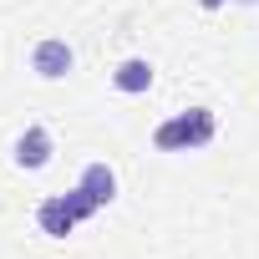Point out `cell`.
Listing matches in <instances>:
<instances>
[{
	"mask_svg": "<svg viewBox=\"0 0 259 259\" xmlns=\"http://www.w3.org/2000/svg\"><path fill=\"white\" fill-rule=\"evenodd\" d=\"M213 133H219L213 112L208 107H188V112L168 117L158 133H153V148H163V153H193V148H208Z\"/></svg>",
	"mask_w": 259,
	"mask_h": 259,
	"instance_id": "1",
	"label": "cell"
},
{
	"mask_svg": "<svg viewBox=\"0 0 259 259\" xmlns=\"http://www.w3.org/2000/svg\"><path fill=\"white\" fill-rule=\"evenodd\" d=\"M71 66H76V51H71L61 36H46V41H36V51H31V71H36L41 81H61Z\"/></svg>",
	"mask_w": 259,
	"mask_h": 259,
	"instance_id": "2",
	"label": "cell"
},
{
	"mask_svg": "<svg viewBox=\"0 0 259 259\" xmlns=\"http://www.w3.org/2000/svg\"><path fill=\"white\" fill-rule=\"evenodd\" d=\"M36 224H41V234H46V239H66V234H71L81 219H76V208L66 203V193H51V198H41Z\"/></svg>",
	"mask_w": 259,
	"mask_h": 259,
	"instance_id": "3",
	"label": "cell"
},
{
	"mask_svg": "<svg viewBox=\"0 0 259 259\" xmlns=\"http://www.w3.org/2000/svg\"><path fill=\"white\" fill-rule=\"evenodd\" d=\"M51 153H56V148H51V133H46L41 122H31L26 133L16 138V163H21L26 173H36V168H46V163H51Z\"/></svg>",
	"mask_w": 259,
	"mask_h": 259,
	"instance_id": "4",
	"label": "cell"
},
{
	"mask_svg": "<svg viewBox=\"0 0 259 259\" xmlns=\"http://www.w3.org/2000/svg\"><path fill=\"white\" fill-rule=\"evenodd\" d=\"M76 188H87V198L97 203V208H107L112 198H117V173L107 168V163H87L81 168V183Z\"/></svg>",
	"mask_w": 259,
	"mask_h": 259,
	"instance_id": "5",
	"label": "cell"
},
{
	"mask_svg": "<svg viewBox=\"0 0 259 259\" xmlns=\"http://www.w3.org/2000/svg\"><path fill=\"white\" fill-rule=\"evenodd\" d=\"M112 87H117V92H127V97H143V92L153 87V66H148L143 56H127V61L112 71Z\"/></svg>",
	"mask_w": 259,
	"mask_h": 259,
	"instance_id": "6",
	"label": "cell"
},
{
	"mask_svg": "<svg viewBox=\"0 0 259 259\" xmlns=\"http://www.w3.org/2000/svg\"><path fill=\"white\" fill-rule=\"evenodd\" d=\"M66 203L76 208V219H92V213H97V203L87 198V188H71V193H66Z\"/></svg>",
	"mask_w": 259,
	"mask_h": 259,
	"instance_id": "7",
	"label": "cell"
},
{
	"mask_svg": "<svg viewBox=\"0 0 259 259\" xmlns=\"http://www.w3.org/2000/svg\"><path fill=\"white\" fill-rule=\"evenodd\" d=\"M198 6H203V11H219V6H229V0H198Z\"/></svg>",
	"mask_w": 259,
	"mask_h": 259,
	"instance_id": "8",
	"label": "cell"
},
{
	"mask_svg": "<svg viewBox=\"0 0 259 259\" xmlns=\"http://www.w3.org/2000/svg\"><path fill=\"white\" fill-rule=\"evenodd\" d=\"M239 6H259V0H239Z\"/></svg>",
	"mask_w": 259,
	"mask_h": 259,
	"instance_id": "9",
	"label": "cell"
}]
</instances>
